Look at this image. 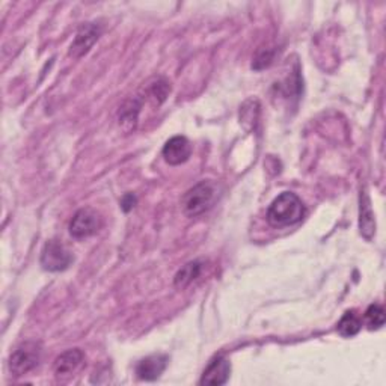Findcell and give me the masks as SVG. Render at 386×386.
Here are the masks:
<instances>
[{
    "instance_id": "9",
    "label": "cell",
    "mask_w": 386,
    "mask_h": 386,
    "mask_svg": "<svg viewBox=\"0 0 386 386\" xmlns=\"http://www.w3.org/2000/svg\"><path fill=\"white\" fill-rule=\"evenodd\" d=\"M166 365L168 357H165V354H152V357L142 359L136 365V374L142 380H156L165 371Z\"/></svg>"
},
{
    "instance_id": "18",
    "label": "cell",
    "mask_w": 386,
    "mask_h": 386,
    "mask_svg": "<svg viewBox=\"0 0 386 386\" xmlns=\"http://www.w3.org/2000/svg\"><path fill=\"white\" fill-rule=\"evenodd\" d=\"M135 204H136V198L133 195H126L123 198V202H121V206H123V208L126 211H130L131 208L135 207Z\"/></svg>"
},
{
    "instance_id": "8",
    "label": "cell",
    "mask_w": 386,
    "mask_h": 386,
    "mask_svg": "<svg viewBox=\"0 0 386 386\" xmlns=\"http://www.w3.org/2000/svg\"><path fill=\"white\" fill-rule=\"evenodd\" d=\"M231 374V364L227 358L218 357L215 361H211L208 367L202 374L201 385H215L220 386L225 385Z\"/></svg>"
},
{
    "instance_id": "3",
    "label": "cell",
    "mask_w": 386,
    "mask_h": 386,
    "mask_svg": "<svg viewBox=\"0 0 386 386\" xmlns=\"http://www.w3.org/2000/svg\"><path fill=\"white\" fill-rule=\"evenodd\" d=\"M41 358V347L36 342H25L20 345L18 349L11 354V359H9V370L15 375H25L32 371Z\"/></svg>"
},
{
    "instance_id": "2",
    "label": "cell",
    "mask_w": 386,
    "mask_h": 386,
    "mask_svg": "<svg viewBox=\"0 0 386 386\" xmlns=\"http://www.w3.org/2000/svg\"><path fill=\"white\" fill-rule=\"evenodd\" d=\"M216 198V187L210 181H201L182 198V208L187 216H199L207 211Z\"/></svg>"
},
{
    "instance_id": "4",
    "label": "cell",
    "mask_w": 386,
    "mask_h": 386,
    "mask_svg": "<svg viewBox=\"0 0 386 386\" xmlns=\"http://www.w3.org/2000/svg\"><path fill=\"white\" fill-rule=\"evenodd\" d=\"M73 262V255L71 252L56 240H50L46 243L41 252V266L48 272H62L69 267Z\"/></svg>"
},
{
    "instance_id": "1",
    "label": "cell",
    "mask_w": 386,
    "mask_h": 386,
    "mask_svg": "<svg viewBox=\"0 0 386 386\" xmlns=\"http://www.w3.org/2000/svg\"><path fill=\"white\" fill-rule=\"evenodd\" d=\"M305 206L302 199L291 192H284L272 202L267 210V220L273 227L294 225L303 219Z\"/></svg>"
},
{
    "instance_id": "6",
    "label": "cell",
    "mask_w": 386,
    "mask_h": 386,
    "mask_svg": "<svg viewBox=\"0 0 386 386\" xmlns=\"http://www.w3.org/2000/svg\"><path fill=\"white\" fill-rule=\"evenodd\" d=\"M100 34H101L100 26H97L94 23H89V25L84 26L79 30L73 44H71V47H69V56L77 59V58H82L84 55H86L91 50V47L97 43V39L100 38Z\"/></svg>"
},
{
    "instance_id": "10",
    "label": "cell",
    "mask_w": 386,
    "mask_h": 386,
    "mask_svg": "<svg viewBox=\"0 0 386 386\" xmlns=\"http://www.w3.org/2000/svg\"><path fill=\"white\" fill-rule=\"evenodd\" d=\"M85 357L84 352L79 349H71L67 350L65 353L60 354V357L56 358L55 361V374L58 378H62V375H71L73 374L80 365H82Z\"/></svg>"
},
{
    "instance_id": "7",
    "label": "cell",
    "mask_w": 386,
    "mask_h": 386,
    "mask_svg": "<svg viewBox=\"0 0 386 386\" xmlns=\"http://www.w3.org/2000/svg\"><path fill=\"white\" fill-rule=\"evenodd\" d=\"M161 154L169 165H181L192 156V145L185 136H174L166 142Z\"/></svg>"
},
{
    "instance_id": "16",
    "label": "cell",
    "mask_w": 386,
    "mask_h": 386,
    "mask_svg": "<svg viewBox=\"0 0 386 386\" xmlns=\"http://www.w3.org/2000/svg\"><path fill=\"white\" fill-rule=\"evenodd\" d=\"M168 93H169V85L165 82V80H159L157 84H154L151 86V95L154 97V100L157 101V103L165 101Z\"/></svg>"
},
{
    "instance_id": "12",
    "label": "cell",
    "mask_w": 386,
    "mask_h": 386,
    "mask_svg": "<svg viewBox=\"0 0 386 386\" xmlns=\"http://www.w3.org/2000/svg\"><path fill=\"white\" fill-rule=\"evenodd\" d=\"M338 333L344 338H352L362 329V319L357 311H347L338 321Z\"/></svg>"
},
{
    "instance_id": "5",
    "label": "cell",
    "mask_w": 386,
    "mask_h": 386,
    "mask_svg": "<svg viewBox=\"0 0 386 386\" xmlns=\"http://www.w3.org/2000/svg\"><path fill=\"white\" fill-rule=\"evenodd\" d=\"M101 228V218L93 208L79 210L69 222V234L74 239H86L94 236Z\"/></svg>"
},
{
    "instance_id": "15",
    "label": "cell",
    "mask_w": 386,
    "mask_h": 386,
    "mask_svg": "<svg viewBox=\"0 0 386 386\" xmlns=\"http://www.w3.org/2000/svg\"><path fill=\"white\" fill-rule=\"evenodd\" d=\"M365 321H367L368 329H380L385 324V310L378 303H373L365 312Z\"/></svg>"
},
{
    "instance_id": "14",
    "label": "cell",
    "mask_w": 386,
    "mask_h": 386,
    "mask_svg": "<svg viewBox=\"0 0 386 386\" xmlns=\"http://www.w3.org/2000/svg\"><path fill=\"white\" fill-rule=\"evenodd\" d=\"M139 105L136 101H128V103L124 105V107L119 112V124L126 127L128 124V130L133 128L136 126L138 121V114H139Z\"/></svg>"
},
{
    "instance_id": "17",
    "label": "cell",
    "mask_w": 386,
    "mask_h": 386,
    "mask_svg": "<svg viewBox=\"0 0 386 386\" xmlns=\"http://www.w3.org/2000/svg\"><path fill=\"white\" fill-rule=\"evenodd\" d=\"M272 60H273V52H270V50H261V52H258L255 60H253L252 67L255 69L266 68L272 64Z\"/></svg>"
},
{
    "instance_id": "11",
    "label": "cell",
    "mask_w": 386,
    "mask_h": 386,
    "mask_svg": "<svg viewBox=\"0 0 386 386\" xmlns=\"http://www.w3.org/2000/svg\"><path fill=\"white\" fill-rule=\"evenodd\" d=\"M359 228L361 234L371 240L374 232H375V220H374V213L371 210V201L367 193H362L361 195V215H359Z\"/></svg>"
},
{
    "instance_id": "13",
    "label": "cell",
    "mask_w": 386,
    "mask_h": 386,
    "mask_svg": "<svg viewBox=\"0 0 386 386\" xmlns=\"http://www.w3.org/2000/svg\"><path fill=\"white\" fill-rule=\"evenodd\" d=\"M201 270H202V262L201 261L187 262L186 266L182 269H180L178 273L175 275V279H174L175 287L177 288H186L187 286H190V284L201 275Z\"/></svg>"
}]
</instances>
